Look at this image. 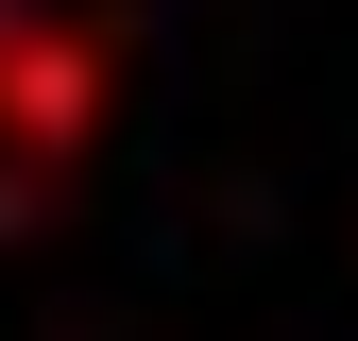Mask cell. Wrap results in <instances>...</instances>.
Wrapping results in <instances>:
<instances>
[{"label":"cell","mask_w":358,"mask_h":341,"mask_svg":"<svg viewBox=\"0 0 358 341\" xmlns=\"http://www.w3.org/2000/svg\"><path fill=\"white\" fill-rule=\"evenodd\" d=\"M103 119H120V34L69 0H0V170L52 188L103 154Z\"/></svg>","instance_id":"obj_1"}]
</instances>
